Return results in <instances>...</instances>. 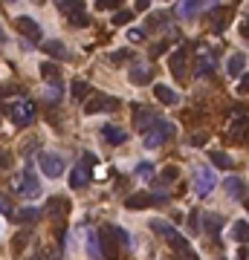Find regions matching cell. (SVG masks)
I'll return each instance as SVG.
<instances>
[{
    "mask_svg": "<svg viewBox=\"0 0 249 260\" xmlns=\"http://www.w3.org/2000/svg\"><path fill=\"white\" fill-rule=\"evenodd\" d=\"M15 211H18V208L12 205V200H9L6 194H0V214H3V217H15Z\"/></svg>",
    "mask_w": 249,
    "mask_h": 260,
    "instance_id": "32",
    "label": "cell"
},
{
    "mask_svg": "<svg viewBox=\"0 0 249 260\" xmlns=\"http://www.w3.org/2000/svg\"><path fill=\"white\" fill-rule=\"evenodd\" d=\"M119 101L116 98H107V95H90L87 98V104H84V113L87 116H93V113H99V110H116Z\"/></svg>",
    "mask_w": 249,
    "mask_h": 260,
    "instance_id": "10",
    "label": "cell"
},
{
    "mask_svg": "<svg viewBox=\"0 0 249 260\" xmlns=\"http://www.w3.org/2000/svg\"><path fill=\"white\" fill-rule=\"evenodd\" d=\"M131 18H133V12H131V9H119V12L113 15V26H122V24H131Z\"/></svg>",
    "mask_w": 249,
    "mask_h": 260,
    "instance_id": "33",
    "label": "cell"
},
{
    "mask_svg": "<svg viewBox=\"0 0 249 260\" xmlns=\"http://www.w3.org/2000/svg\"><path fill=\"white\" fill-rule=\"evenodd\" d=\"M102 136L107 139V145H122V142H128V133L122 127H116V124H105L102 127Z\"/></svg>",
    "mask_w": 249,
    "mask_h": 260,
    "instance_id": "16",
    "label": "cell"
},
{
    "mask_svg": "<svg viewBox=\"0 0 249 260\" xmlns=\"http://www.w3.org/2000/svg\"><path fill=\"white\" fill-rule=\"evenodd\" d=\"M214 64H217L214 52L203 47L200 49V58H197V70H194V72H197V75H212V72H214Z\"/></svg>",
    "mask_w": 249,
    "mask_h": 260,
    "instance_id": "14",
    "label": "cell"
},
{
    "mask_svg": "<svg viewBox=\"0 0 249 260\" xmlns=\"http://www.w3.org/2000/svg\"><path fill=\"white\" fill-rule=\"evenodd\" d=\"M32 260H41V257H38V254H35V257H32Z\"/></svg>",
    "mask_w": 249,
    "mask_h": 260,
    "instance_id": "51",
    "label": "cell"
},
{
    "mask_svg": "<svg viewBox=\"0 0 249 260\" xmlns=\"http://www.w3.org/2000/svg\"><path fill=\"white\" fill-rule=\"evenodd\" d=\"M125 205H128L131 211H139V208H148V205H154V194H145V191H139V194H131V197L125 200Z\"/></svg>",
    "mask_w": 249,
    "mask_h": 260,
    "instance_id": "15",
    "label": "cell"
},
{
    "mask_svg": "<svg viewBox=\"0 0 249 260\" xmlns=\"http://www.w3.org/2000/svg\"><path fill=\"white\" fill-rule=\"evenodd\" d=\"M47 257H49V260H58V251H49Z\"/></svg>",
    "mask_w": 249,
    "mask_h": 260,
    "instance_id": "49",
    "label": "cell"
},
{
    "mask_svg": "<svg viewBox=\"0 0 249 260\" xmlns=\"http://www.w3.org/2000/svg\"><path fill=\"white\" fill-rule=\"evenodd\" d=\"M162 121V116H156L154 110H148V107H136V127L142 130V133H148V130L154 127V124H159Z\"/></svg>",
    "mask_w": 249,
    "mask_h": 260,
    "instance_id": "12",
    "label": "cell"
},
{
    "mask_svg": "<svg viewBox=\"0 0 249 260\" xmlns=\"http://www.w3.org/2000/svg\"><path fill=\"white\" fill-rule=\"evenodd\" d=\"M159 179H162V182H174V179H177V168H174V165L162 168V174H159Z\"/></svg>",
    "mask_w": 249,
    "mask_h": 260,
    "instance_id": "36",
    "label": "cell"
},
{
    "mask_svg": "<svg viewBox=\"0 0 249 260\" xmlns=\"http://www.w3.org/2000/svg\"><path fill=\"white\" fill-rule=\"evenodd\" d=\"M58 9L64 15H72V12H84V3L81 0H58Z\"/></svg>",
    "mask_w": 249,
    "mask_h": 260,
    "instance_id": "30",
    "label": "cell"
},
{
    "mask_svg": "<svg viewBox=\"0 0 249 260\" xmlns=\"http://www.w3.org/2000/svg\"><path fill=\"white\" fill-rule=\"evenodd\" d=\"M44 52H49L52 58H70V52H67V47H64L61 41H47V44H44Z\"/></svg>",
    "mask_w": 249,
    "mask_h": 260,
    "instance_id": "24",
    "label": "cell"
},
{
    "mask_svg": "<svg viewBox=\"0 0 249 260\" xmlns=\"http://www.w3.org/2000/svg\"><path fill=\"white\" fill-rule=\"evenodd\" d=\"M168 18H171L168 12H156V15H151V18H148V26H159V24H165Z\"/></svg>",
    "mask_w": 249,
    "mask_h": 260,
    "instance_id": "37",
    "label": "cell"
},
{
    "mask_svg": "<svg viewBox=\"0 0 249 260\" xmlns=\"http://www.w3.org/2000/svg\"><path fill=\"white\" fill-rule=\"evenodd\" d=\"M26 243H29V231H24V234L18 237V240H15V243H12V248H15V251H21V248H24Z\"/></svg>",
    "mask_w": 249,
    "mask_h": 260,
    "instance_id": "43",
    "label": "cell"
},
{
    "mask_svg": "<svg viewBox=\"0 0 249 260\" xmlns=\"http://www.w3.org/2000/svg\"><path fill=\"white\" fill-rule=\"evenodd\" d=\"M139 174H142V177H151V165H148V162H142V165H139Z\"/></svg>",
    "mask_w": 249,
    "mask_h": 260,
    "instance_id": "47",
    "label": "cell"
},
{
    "mask_svg": "<svg viewBox=\"0 0 249 260\" xmlns=\"http://www.w3.org/2000/svg\"><path fill=\"white\" fill-rule=\"evenodd\" d=\"M87 179H90V171H87V165H75L70 174V188H84L87 185Z\"/></svg>",
    "mask_w": 249,
    "mask_h": 260,
    "instance_id": "18",
    "label": "cell"
},
{
    "mask_svg": "<svg viewBox=\"0 0 249 260\" xmlns=\"http://www.w3.org/2000/svg\"><path fill=\"white\" fill-rule=\"evenodd\" d=\"M154 95H156V101H162V104H177V93L171 90V87H165V84H156L154 87Z\"/></svg>",
    "mask_w": 249,
    "mask_h": 260,
    "instance_id": "21",
    "label": "cell"
},
{
    "mask_svg": "<svg viewBox=\"0 0 249 260\" xmlns=\"http://www.w3.org/2000/svg\"><path fill=\"white\" fill-rule=\"evenodd\" d=\"M246 211H249V200H246Z\"/></svg>",
    "mask_w": 249,
    "mask_h": 260,
    "instance_id": "52",
    "label": "cell"
},
{
    "mask_svg": "<svg viewBox=\"0 0 249 260\" xmlns=\"http://www.w3.org/2000/svg\"><path fill=\"white\" fill-rule=\"evenodd\" d=\"M165 49H168V41H159V44H154V47H151V58L165 55Z\"/></svg>",
    "mask_w": 249,
    "mask_h": 260,
    "instance_id": "40",
    "label": "cell"
},
{
    "mask_svg": "<svg viewBox=\"0 0 249 260\" xmlns=\"http://www.w3.org/2000/svg\"><path fill=\"white\" fill-rule=\"evenodd\" d=\"M220 260H223V257H220Z\"/></svg>",
    "mask_w": 249,
    "mask_h": 260,
    "instance_id": "53",
    "label": "cell"
},
{
    "mask_svg": "<svg viewBox=\"0 0 249 260\" xmlns=\"http://www.w3.org/2000/svg\"><path fill=\"white\" fill-rule=\"evenodd\" d=\"M165 240L171 243V248L180 254V260H197V254H194V251H191V246H189V240L180 234V231H171Z\"/></svg>",
    "mask_w": 249,
    "mask_h": 260,
    "instance_id": "9",
    "label": "cell"
},
{
    "mask_svg": "<svg viewBox=\"0 0 249 260\" xmlns=\"http://www.w3.org/2000/svg\"><path fill=\"white\" fill-rule=\"evenodd\" d=\"M232 127H229V133H226V139H229V142H243V139H246V130H249V113L246 110H243V107H235V110H232Z\"/></svg>",
    "mask_w": 249,
    "mask_h": 260,
    "instance_id": "2",
    "label": "cell"
},
{
    "mask_svg": "<svg viewBox=\"0 0 249 260\" xmlns=\"http://www.w3.org/2000/svg\"><path fill=\"white\" fill-rule=\"evenodd\" d=\"M58 95H61V84H52V87L47 90V101L55 104V101H58Z\"/></svg>",
    "mask_w": 249,
    "mask_h": 260,
    "instance_id": "41",
    "label": "cell"
},
{
    "mask_svg": "<svg viewBox=\"0 0 249 260\" xmlns=\"http://www.w3.org/2000/svg\"><path fill=\"white\" fill-rule=\"evenodd\" d=\"M237 93H240V95H246V93H249V72L243 75V78H240V84H237Z\"/></svg>",
    "mask_w": 249,
    "mask_h": 260,
    "instance_id": "44",
    "label": "cell"
},
{
    "mask_svg": "<svg viewBox=\"0 0 249 260\" xmlns=\"http://www.w3.org/2000/svg\"><path fill=\"white\" fill-rule=\"evenodd\" d=\"M128 41H131V44H139V41H145V32L142 29H131V32H128Z\"/></svg>",
    "mask_w": 249,
    "mask_h": 260,
    "instance_id": "42",
    "label": "cell"
},
{
    "mask_svg": "<svg viewBox=\"0 0 249 260\" xmlns=\"http://www.w3.org/2000/svg\"><path fill=\"white\" fill-rule=\"evenodd\" d=\"M209 159H212L217 168H223V171H229V168H235V162H232V156L226 154V151H212L209 154Z\"/></svg>",
    "mask_w": 249,
    "mask_h": 260,
    "instance_id": "23",
    "label": "cell"
},
{
    "mask_svg": "<svg viewBox=\"0 0 249 260\" xmlns=\"http://www.w3.org/2000/svg\"><path fill=\"white\" fill-rule=\"evenodd\" d=\"M3 41H6V32H3V29H0V44H3Z\"/></svg>",
    "mask_w": 249,
    "mask_h": 260,
    "instance_id": "50",
    "label": "cell"
},
{
    "mask_svg": "<svg viewBox=\"0 0 249 260\" xmlns=\"http://www.w3.org/2000/svg\"><path fill=\"white\" fill-rule=\"evenodd\" d=\"M240 35H243V38L249 41V15L243 18V21H240Z\"/></svg>",
    "mask_w": 249,
    "mask_h": 260,
    "instance_id": "45",
    "label": "cell"
},
{
    "mask_svg": "<svg viewBox=\"0 0 249 260\" xmlns=\"http://www.w3.org/2000/svg\"><path fill=\"white\" fill-rule=\"evenodd\" d=\"M174 130H177V127H174L171 121H165V118H162L159 124H154V127L145 133V148H159L165 139H171V136H174Z\"/></svg>",
    "mask_w": 249,
    "mask_h": 260,
    "instance_id": "3",
    "label": "cell"
},
{
    "mask_svg": "<svg viewBox=\"0 0 249 260\" xmlns=\"http://www.w3.org/2000/svg\"><path fill=\"white\" fill-rule=\"evenodd\" d=\"M12 188H15V194H21V197H26V200H32V197H38L41 194V182H38V174L32 171V168L26 165L18 177H15V182H12Z\"/></svg>",
    "mask_w": 249,
    "mask_h": 260,
    "instance_id": "1",
    "label": "cell"
},
{
    "mask_svg": "<svg viewBox=\"0 0 249 260\" xmlns=\"http://www.w3.org/2000/svg\"><path fill=\"white\" fill-rule=\"evenodd\" d=\"M9 116H12V124L26 127V124H32V118H35V104H32V101H15V104L9 107Z\"/></svg>",
    "mask_w": 249,
    "mask_h": 260,
    "instance_id": "4",
    "label": "cell"
},
{
    "mask_svg": "<svg viewBox=\"0 0 249 260\" xmlns=\"http://www.w3.org/2000/svg\"><path fill=\"white\" fill-rule=\"evenodd\" d=\"M72 98H78V101H84V98H90V84L87 81H72Z\"/></svg>",
    "mask_w": 249,
    "mask_h": 260,
    "instance_id": "28",
    "label": "cell"
},
{
    "mask_svg": "<svg viewBox=\"0 0 249 260\" xmlns=\"http://www.w3.org/2000/svg\"><path fill=\"white\" fill-rule=\"evenodd\" d=\"M96 9H102V12L105 9H116L119 12V0H96Z\"/></svg>",
    "mask_w": 249,
    "mask_h": 260,
    "instance_id": "39",
    "label": "cell"
},
{
    "mask_svg": "<svg viewBox=\"0 0 249 260\" xmlns=\"http://www.w3.org/2000/svg\"><path fill=\"white\" fill-rule=\"evenodd\" d=\"M41 208H32V205H29V208H18V211H15V223H21V225H26V223H35L38 217H41Z\"/></svg>",
    "mask_w": 249,
    "mask_h": 260,
    "instance_id": "19",
    "label": "cell"
},
{
    "mask_svg": "<svg viewBox=\"0 0 249 260\" xmlns=\"http://www.w3.org/2000/svg\"><path fill=\"white\" fill-rule=\"evenodd\" d=\"M110 228H113V237L119 240V246H125V248H128V246H133V237L128 234L125 228H119V225H110Z\"/></svg>",
    "mask_w": 249,
    "mask_h": 260,
    "instance_id": "31",
    "label": "cell"
},
{
    "mask_svg": "<svg viewBox=\"0 0 249 260\" xmlns=\"http://www.w3.org/2000/svg\"><path fill=\"white\" fill-rule=\"evenodd\" d=\"M226 194H229V197H232V200H243V197H246V185H243V182H240V179L237 177H232V179H226Z\"/></svg>",
    "mask_w": 249,
    "mask_h": 260,
    "instance_id": "20",
    "label": "cell"
},
{
    "mask_svg": "<svg viewBox=\"0 0 249 260\" xmlns=\"http://www.w3.org/2000/svg\"><path fill=\"white\" fill-rule=\"evenodd\" d=\"M41 75H44V78H47L49 84H61V72H58V67H55V64H41Z\"/></svg>",
    "mask_w": 249,
    "mask_h": 260,
    "instance_id": "25",
    "label": "cell"
},
{
    "mask_svg": "<svg viewBox=\"0 0 249 260\" xmlns=\"http://www.w3.org/2000/svg\"><path fill=\"white\" fill-rule=\"evenodd\" d=\"M168 67H171V75H174L177 81H186V72H189V49H186V47H180L177 52L171 55Z\"/></svg>",
    "mask_w": 249,
    "mask_h": 260,
    "instance_id": "7",
    "label": "cell"
},
{
    "mask_svg": "<svg viewBox=\"0 0 249 260\" xmlns=\"http://www.w3.org/2000/svg\"><path fill=\"white\" fill-rule=\"evenodd\" d=\"M243 70H246V55L243 52H235L232 58H229V64H226V75H243Z\"/></svg>",
    "mask_w": 249,
    "mask_h": 260,
    "instance_id": "17",
    "label": "cell"
},
{
    "mask_svg": "<svg viewBox=\"0 0 249 260\" xmlns=\"http://www.w3.org/2000/svg\"><path fill=\"white\" fill-rule=\"evenodd\" d=\"M128 78H131V84H136V87H145V84H151V78H154V70L145 67V64H136V67H131Z\"/></svg>",
    "mask_w": 249,
    "mask_h": 260,
    "instance_id": "13",
    "label": "cell"
},
{
    "mask_svg": "<svg viewBox=\"0 0 249 260\" xmlns=\"http://www.w3.org/2000/svg\"><path fill=\"white\" fill-rule=\"evenodd\" d=\"M194 12H200V3H197V0H186V3L180 6V15H183V18H189V15H194Z\"/></svg>",
    "mask_w": 249,
    "mask_h": 260,
    "instance_id": "34",
    "label": "cell"
},
{
    "mask_svg": "<svg viewBox=\"0 0 249 260\" xmlns=\"http://www.w3.org/2000/svg\"><path fill=\"white\" fill-rule=\"evenodd\" d=\"M15 26H18V32L21 35H26L29 41H41V26H38V21H32V18H26V15H21V18H15Z\"/></svg>",
    "mask_w": 249,
    "mask_h": 260,
    "instance_id": "11",
    "label": "cell"
},
{
    "mask_svg": "<svg viewBox=\"0 0 249 260\" xmlns=\"http://www.w3.org/2000/svg\"><path fill=\"white\" fill-rule=\"evenodd\" d=\"M87 251L93 260H102V248H99V234L96 231H87Z\"/></svg>",
    "mask_w": 249,
    "mask_h": 260,
    "instance_id": "27",
    "label": "cell"
},
{
    "mask_svg": "<svg viewBox=\"0 0 249 260\" xmlns=\"http://www.w3.org/2000/svg\"><path fill=\"white\" fill-rule=\"evenodd\" d=\"M131 55H133L131 49H119V52H113V55H110V61H113V64H122V61H128Z\"/></svg>",
    "mask_w": 249,
    "mask_h": 260,
    "instance_id": "38",
    "label": "cell"
},
{
    "mask_svg": "<svg viewBox=\"0 0 249 260\" xmlns=\"http://www.w3.org/2000/svg\"><path fill=\"white\" fill-rule=\"evenodd\" d=\"M38 165H41V171L47 174V177H61L64 174V168H67V162H64V156L61 154H38Z\"/></svg>",
    "mask_w": 249,
    "mask_h": 260,
    "instance_id": "5",
    "label": "cell"
},
{
    "mask_svg": "<svg viewBox=\"0 0 249 260\" xmlns=\"http://www.w3.org/2000/svg\"><path fill=\"white\" fill-rule=\"evenodd\" d=\"M99 237H102V257H107V260H119V240L113 237V228L110 225H105L102 231H99Z\"/></svg>",
    "mask_w": 249,
    "mask_h": 260,
    "instance_id": "8",
    "label": "cell"
},
{
    "mask_svg": "<svg viewBox=\"0 0 249 260\" xmlns=\"http://www.w3.org/2000/svg\"><path fill=\"white\" fill-rule=\"evenodd\" d=\"M9 159H12V156L6 154V151H0V168H6V165H9Z\"/></svg>",
    "mask_w": 249,
    "mask_h": 260,
    "instance_id": "46",
    "label": "cell"
},
{
    "mask_svg": "<svg viewBox=\"0 0 249 260\" xmlns=\"http://www.w3.org/2000/svg\"><path fill=\"white\" fill-rule=\"evenodd\" d=\"M47 208H49V214H61V217H64V214H67V208H70V200H61V197H52Z\"/></svg>",
    "mask_w": 249,
    "mask_h": 260,
    "instance_id": "29",
    "label": "cell"
},
{
    "mask_svg": "<svg viewBox=\"0 0 249 260\" xmlns=\"http://www.w3.org/2000/svg\"><path fill=\"white\" fill-rule=\"evenodd\" d=\"M203 225H206V231L214 237L220 231V225H223V217H220V214H203Z\"/></svg>",
    "mask_w": 249,
    "mask_h": 260,
    "instance_id": "22",
    "label": "cell"
},
{
    "mask_svg": "<svg viewBox=\"0 0 249 260\" xmlns=\"http://www.w3.org/2000/svg\"><path fill=\"white\" fill-rule=\"evenodd\" d=\"M151 231H159L162 237H168L171 231H174V228H171V225H168L165 220H151Z\"/></svg>",
    "mask_w": 249,
    "mask_h": 260,
    "instance_id": "35",
    "label": "cell"
},
{
    "mask_svg": "<svg viewBox=\"0 0 249 260\" xmlns=\"http://www.w3.org/2000/svg\"><path fill=\"white\" fill-rule=\"evenodd\" d=\"M214 188H217L214 174L209 168H197V174H194V191H197V197H209Z\"/></svg>",
    "mask_w": 249,
    "mask_h": 260,
    "instance_id": "6",
    "label": "cell"
},
{
    "mask_svg": "<svg viewBox=\"0 0 249 260\" xmlns=\"http://www.w3.org/2000/svg\"><path fill=\"white\" fill-rule=\"evenodd\" d=\"M206 142V133H200V136H191V145H203Z\"/></svg>",
    "mask_w": 249,
    "mask_h": 260,
    "instance_id": "48",
    "label": "cell"
},
{
    "mask_svg": "<svg viewBox=\"0 0 249 260\" xmlns=\"http://www.w3.org/2000/svg\"><path fill=\"white\" fill-rule=\"evenodd\" d=\"M232 237H235L237 243H246L249 240V223L246 220H237V223L232 225Z\"/></svg>",
    "mask_w": 249,
    "mask_h": 260,
    "instance_id": "26",
    "label": "cell"
}]
</instances>
